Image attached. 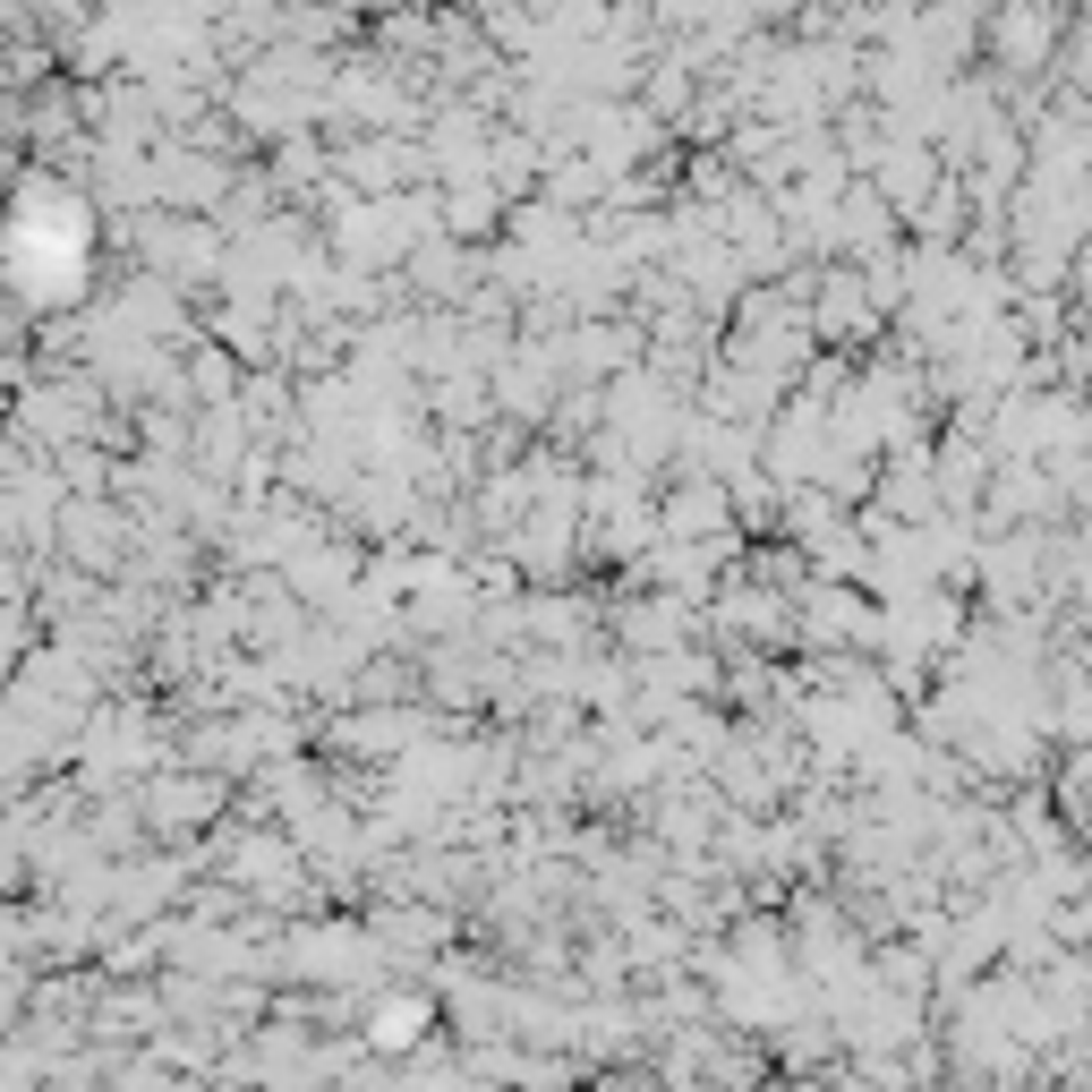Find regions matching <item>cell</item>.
I'll use <instances>...</instances> for the list:
<instances>
[{
	"mask_svg": "<svg viewBox=\"0 0 1092 1092\" xmlns=\"http://www.w3.org/2000/svg\"><path fill=\"white\" fill-rule=\"evenodd\" d=\"M384 1050H402V1042H419V1007H384V1033H376Z\"/></svg>",
	"mask_w": 1092,
	"mask_h": 1092,
	"instance_id": "6da1fadb",
	"label": "cell"
}]
</instances>
